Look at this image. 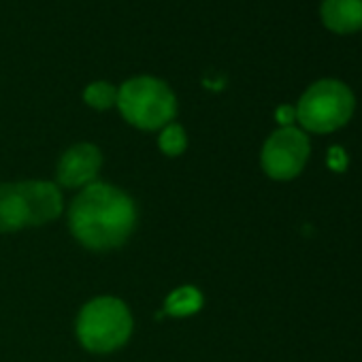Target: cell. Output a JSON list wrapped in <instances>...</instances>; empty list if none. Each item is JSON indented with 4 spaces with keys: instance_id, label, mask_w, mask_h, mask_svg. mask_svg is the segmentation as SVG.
Wrapping results in <instances>:
<instances>
[{
    "instance_id": "cell-8",
    "label": "cell",
    "mask_w": 362,
    "mask_h": 362,
    "mask_svg": "<svg viewBox=\"0 0 362 362\" xmlns=\"http://www.w3.org/2000/svg\"><path fill=\"white\" fill-rule=\"evenodd\" d=\"M322 22L337 35L362 30V0H322Z\"/></svg>"
},
{
    "instance_id": "cell-11",
    "label": "cell",
    "mask_w": 362,
    "mask_h": 362,
    "mask_svg": "<svg viewBox=\"0 0 362 362\" xmlns=\"http://www.w3.org/2000/svg\"><path fill=\"white\" fill-rule=\"evenodd\" d=\"M160 149L166 153V156H179L184 153L186 147H188V136H186V130L181 128L179 124H166L160 132Z\"/></svg>"
},
{
    "instance_id": "cell-12",
    "label": "cell",
    "mask_w": 362,
    "mask_h": 362,
    "mask_svg": "<svg viewBox=\"0 0 362 362\" xmlns=\"http://www.w3.org/2000/svg\"><path fill=\"white\" fill-rule=\"evenodd\" d=\"M292 117H296V113H294L290 107H281V109L277 111V119H279L281 124H290Z\"/></svg>"
},
{
    "instance_id": "cell-4",
    "label": "cell",
    "mask_w": 362,
    "mask_h": 362,
    "mask_svg": "<svg viewBox=\"0 0 362 362\" xmlns=\"http://www.w3.org/2000/svg\"><path fill=\"white\" fill-rule=\"evenodd\" d=\"M132 334V315L128 307L113 296L90 300L77 317V337L94 354H107L122 347Z\"/></svg>"
},
{
    "instance_id": "cell-2",
    "label": "cell",
    "mask_w": 362,
    "mask_h": 362,
    "mask_svg": "<svg viewBox=\"0 0 362 362\" xmlns=\"http://www.w3.org/2000/svg\"><path fill=\"white\" fill-rule=\"evenodd\" d=\"M62 214V194L49 181L0 184V233L43 226Z\"/></svg>"
},
{
    "instance_id": "cell-6",
    "label": "cell",
    "mask_w": 362,
    "mask_h": 362,
    "mask_svg": "<svg viewBox=\"0 0 362 362\" xmlns=\"http://www.w3.org/2000/svg\"><path fill=\"white\" fill-rule=\"evenodd\" d=\"M309 139L294 126L275 130L262 147V168L271 179L288 181L300 175L309 160Z\"/></svg>"
},
{
    "instance_id": "cell-10",
    "label": "cell",
    "mask_w": 362,
    "mask_h": 362,
    "mask_svg": "<svg viewBox=\"0 0 362 362\" xmlns=\"http://www.w3.org/2000/svg\"><path fill=\"white\" fill-rule=\"evenodd\" d=\"M83 100L94 109H109L117 105V88L109 81H94L83 90Z\"/></svg>"
},
{
    "instance_id": "cell-3",
    "label": "cell",
    "mask_w": 362,
    "mask_h": 362,
    "mask_svg": "<svg viewBox=\"0 0 362 362\" xmlns=\"http://www.w3.org/2000/svg\"><path fill=\"white\" fill-rule=\"evenodd\" d=\"M117 107L128 124L141 130H158L173 122L177 98L162 79L141 75L117 90Z\"/></svg>"
},
{
    "instance_id": "cell-1",
    "label": "cell",
    "mask_w": 362,
    "mask_h": 362,
    "mask_svg": "<svg viewBox=\"0 0 362 362\" xmlns=\"http://www.w3.org/2000/svg\"><path fill=\"white\" fill-rule=\"evenodd\" d=\"M134 224L136 207L132 199L109 184L86 186L69 211V226L75 239L96 252L126 243Z\"/></svg>"
},
{
    "instance_id": "cell-5",
    "label": "cell",
    "mask_w": 362,
    "mask_h": 362,
    "mask_svg": "<svg viewBox=\"0 0 362 362\" xmlns=\"http://www.w3.org/2000/svg\"><path fill=\"white\" fill-rule=\"evenodd\" d=\"M354 94L345 83L337 79H322L307 88L294 113L305 130L326 134L345 126L354 113Z\"/></svg>"
},
{
    "instance_id": "cell-9",
    "label": "cell",
    "mask_w": 362,
    "mask_h": 362,
    "mask_svg": "<svg viewBox=\"0 0 362 362\" xmlns=\"http://www.w3.org/2000/svg\"><path fill=\"white\" fill-rule=\"evenodd\" d=\"M203 294L194 286H181L173 290L166 300H164V313L175 315V317H188L201 311L203 307Z\"/></svg>"
},
{
    "instance_id": "cell-7",
    "label": "cell",
    "mask_w": 362,
    "mask_h": 362,
    "mask_svg": "<svg viewBox=\"0 0 362 362\" xmlns=\"http://www.w3.org/2000/svg\"><path fill=\"white\" fill-rule=\"evenodd\" d=\"M103 153L92 143H79L64 151L58 164V181L64 188H81L98 175Z\"/></svg>"
}]
</instances>
